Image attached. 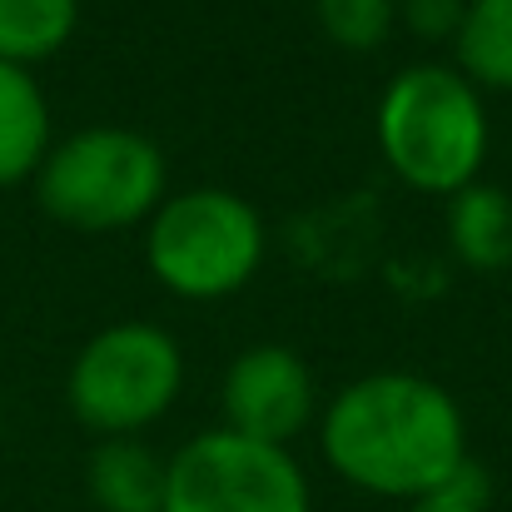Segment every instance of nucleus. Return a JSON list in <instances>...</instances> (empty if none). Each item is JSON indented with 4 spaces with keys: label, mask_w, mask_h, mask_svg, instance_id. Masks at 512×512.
Masks as SVG:
<instances>
[{
    "label": "nucleus",
    "mask_w": 512,
    "mask_h": 512,
    "mask_svg": "<svg viewBox=\"0 0 512 512\" xmlns=\"http://www.w3.org/2000/svg\"><path fill=\"white\" fill-rule=\"evenodd\" d=\"M324 463L348 488L413 503L468 463V418L458 398L408 368H378L319 408Z\"/></svg>",
    "instance_id": "nucleus-1"
},
{
    "label": "nucleus",
    "mask_w": 512,
    "mask_h": 512,
    "mask_svg": "<svg viewBox=\"0 0 512 512\" xmlns=\"http://www.w3.org/2000/svg\"><path fill=\"white\" fill-rule=\"evenodd\" d=\"M373 140L388 170L418 194L453 199L478 184L493 145L483 90L443 60L403 65L373 110Z\"/></svg>",
    "instance_id": "nucleus-2"
},
{
    "label": "nucleus",
    "mask_w": 512,
    "mask_h": 512,
    "mask_svg": "<svg viewBox=\"0 0 512 512\" xmlns=\"http://www.w3.org/2000/svg\"><path fill=\"white\" fill-rule=\"evenodd\" d=\"M170 194L165 150L130 125H85L70 140L50 145L35 170L40 209L85 234H110L145 224Z\"/></svg>",
    "instance_id": "nucleus-3"
},
{
    "label": "nucleus",
    "mask_w": 512,
    "mask_h": 512,
    "mask_svg": "<svg viewBox=\"0 0 512 512\" xmlns=\"http://www.w3.org/2000/svg\"><path fill=\"white\" fill-rule=\"evenodd\" d=\"M145 264L174 299H229L264 264V214L219 184L165 194L145 219Z\"/></svg>",
    "instance_id": "nucleus-4"
},
{
    "label": "nucleus",
    "mask_w": 512,
    "mask_h": 512,
    "mask_svg": "<svg viewBox=\"0 0 512 512\" xmlns=\"http://www.w3.org/2000/svg\"><path fill=\"white\" fill-rule=\"evenodd\" d=\"M184 388V348L170 329L120 319L80 343L65 398L70 413L100 438H140L174 408Z\"/></svg>",
    "instance_id": "nucleus-5"
},
{
    "label": "nucleus",
    "mask_w": 512,
    "mask_h": 512,
    "mask_svg": "<svg viewBox=\"0 0 512 512\" xmlns=\"http://www.w3.org/2000/svg\"><path fill=\"white\" fill-rule=\"evenodd\" d=\"M160 512H314V493L289 448L209 428L170 458Z\"/></svg>",
    "instance_id": "nucleus-6"
},
{
    "label": "nucleus",
    "mask_w": 512,
    "mask_h": 512,
    "mask_svg": "<svg viewBox=\"0 0 512 512\" xmlns=\"http://www.w3.org/2000/svg\"><path fill=\"white\" fill-rule=\"evenodd\" d=\"M219 408H224L219 428L289 448L309 423H319V388L304 353L284 343H254L229 363Z\"/></svg>",
    "instance_id": "nucleus-7"
},
{
    "label": "nucleus",
    "mask_w": 512,
    "mask_h": 512,
    "mask_svg": "<svg viewBox=\"0 0 512 512\" xmlns=\"http://www.w3.org/2000/svg\"><path fill=\"white\" fill-rule=\"evenodd\" d=\"M170 458L150 453L140 438H100L85 463V488L100 512H160Z\"/></svg>",
    "instance_id": "nucleus-8"
},
{
    "label": "nucleus",
    "mask_w": 512,
    "mask_h": 512,
    "mask_svg": "<svg viewBox=\"0 0 512 512\" xmlns=\"http://www.w3.org/2000/svg\"><path fill=\"white\" fill-rule=\"evenodd\" d=\"M50 145V105L35 70L0 60V189L35 179Z\"/></svg>",
    "instance_id": "nucleus-9"
},
{
    "label": "nucleus",
    "mask_w": 512,
    "mask_h": 512,
    "mask_svg": "<svg viewBox=\"0 0 512 512\" xmlns=\"http://www.w3.org/2000/svg\"><path fill=\"white\" fill-rule=\"evenodd\" d=\"M448 249L483 274L512 264V199L498 184L478 179L448 199Z\"/></svg>",
    "instance_id": "nucleus-10"
},
{
    "label": "nucleus",
    "mask_w": 512,
    "mask_h": 512,
    "mask_svg": "<svg viewBox=\"0 0 512 512\" xmlns=\"http://www.w3.org/2000/svg\"><path fill=\"white\" fill-rule=\"evenodd\" d=\"M453 65L478 90H512V0H468Z\"/></svg>",
    "instance_id": "nucleus-11"
},
{
    "label": "nucleus",
    "mask_w": 512,
    "mask_h": 512,
    "mask_svg": "<svg viewBox=\"0 0 512 512\" xmlns=\"http://www.w3.org/2000/svg\"><path fill=\"white\" fill-rule=\"evenodd\" d=\"M80 25V0H0V60L40 65L70 45Z\"/></svg>",
    "instance_id": "nucleus-12"
},
{
    "label": "nucleus",
    "mask_w": 512,
    "mask_h": 512,
    "mask_svg": "<svg viewBox=\"0 0 512 512\" xmlns=\"http://www.w3.org/2000/svg\"><path fill=\"white\" fill-rule=\"evenodd\" d=\"M324 35L343 50H378L398 25V0H314Z\"/></svg>",
    "instance_id": "nucleus-13"
},
{
    "label": "nucleus",
    "mask_w": 512,
    "mask_h": 512,
    "mask_svg": "<svg viewBox=\"0 0 512 512\" xmlns=\"http://www.w3.org/2000/svg\"><path fill=\"white\" fill-rule=\"evenodd\" d=\"M488 473L468 458L443 488H433V493H423V498H413L408 512H488Z\"/></svg>",
    "instance_id": "nucleus-14"
},
{
    "label": "nucleus",
    "mask_w": 512,
    "mask_h": 512,
    "mask_svg": "<svg viewBox=\"0 0 512 512\" xmlns=\"http://www.w3.org/2000/svg\"><path fill=\"white\" fill-rule=\"evenodd\" d=\"M468 0H398V20L418 40H458Z\"/></svg>",
    "instance_id": "nucleus-15"
}]
</instances>
